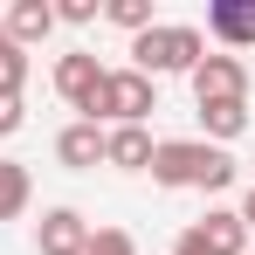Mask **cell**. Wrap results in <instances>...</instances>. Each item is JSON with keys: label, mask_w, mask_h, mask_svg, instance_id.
Returning <instances> with one entry per match:
<instances>
[{"label": "cell", "mask_w": 255, "mask_h": 255, "mask_svg": "<svg viewBox=\"0 0 255 255\" xmlns=\"http://www.w3.org/2000/svg\"><path fill=\"white\" fill-rule=\"evenodd\" d=\"M145 172H152V186H172V193H228L242 166L207 138H159Z\"/></svg>", "instance_id": "1"}, {"label": "cell", "mask_w": 255, "mask_h": 255, "mask_svg": "<svg viewBox=\"0 0 255 255\" xmlns=\"http://www.w3.org/2000/svg\"><path fill=\"white\" fill-rule=\"evenodd\" d=\"M207 55L200 42V28H186V21H159V28H145V35H131V69L138 76H186L193 62Z\"/></svg>", "instance_id": "2"}, {"label": "cell", "mask_w": 255, "mask_h": 255, "mask_svg": "<svg viewBox=\"0 0 255 255\" xmlns=\"http://www.w3.org/2000/svg\"><path fill=\"white\" fill-rule=\"evenodd\" d=\"M152 111H159L152 76H138V69H104V90H97V104L83 111V125H145Z\"/></svg>", "instance_id": "3"}, {"label": "cell", "mask_w": 255, "mask_h": 255, "mask_svg": "<svg viewBox=\"0 0 255 255\" xmlns=\"http://www.w3.org/2000/svg\"><path fill=\"white\" fill-rule=\"evenodd\" d=\"M172 255H249V228H242L235 207H207L179 242H172Z\"/></svg>", "instance_id": "4"}, {"label": "cell", "mask_w": 255, "mask_h": 255, "mask_svg": "<svg viewBox=\"0 0 255 255\" xmlns=\"http://www.w3.org/2000/svg\"><path fill=\"white\" fill-rule=\"evenodd\" d=\"M193 104H249V62L242 55H200L186 69Z\"/></svg>", "instance_id": "5"}, {"label": "cell", "mask_w": 255, "mask_h": 255, "mask_svg": "<svg viewBox=\"0 0 255 255\" xmlns=\"http://www.w3.org/2000/svg\"><path fill=\"white\" fill-rule=\"evenodd\" d=\"M97 90H104V62H97L90 48H76V55H62V62H55V97H62L69 111H90V104H97Z\"/></svg>", "instance_id": "6"}, {"label": "cell", "mask_w": 255, "mask_h": 255, "mask_svg": "<svg viewBox=\"0 0 255 255\" xmlns=\"http://www.w3.org/2000/svg\"><path fill=\"white\" fill-rule=\"evenodd\" d=\"M35 249H42V255H83L90 249V221L76 207H48L42 228H35Z\"/></svg>", "instance_id": "7"}, {"label": "cell", "mask_w": 255, "mask_h": 255, "mask_svg": "<svg viewBox=\"0 0 255 255\" xmlns=\"http://www.w3.org/2000/svg\"><path fill=\"white\" fill-rule=\"evenodd\" d=\"M152 145H159V138H152L145 125H111V131H104V166L145 172V166H152Z\"/></svg>", "instance_id": "8"}, {"label": "cell", "mask_w": 255, "mask_h": 255, "mask_svg": "<svg viewBox=\"0 0 255 255\" xmlns=\"http://www.w3.org/2000/svg\"><path fill=\"white\" fill-rule=\"evenodd\" d=\"M207 35L228 48H255V0H214L207 7Z\"/></svg>", "instance_id": "9"}, {"label": "cell", "mask_w": 255, "mask_h": 255, "mask_svg": "<svg viewBox=\"0 0 255 255\" xmlns=\"http://www.w3.org/2000/svg\"><path fill=\"white\" fill-rule=\"evenodd\" d=\"M0 21H7V42L14 48H35V42H48V28H55V7H48V0H14Z\"/></svg>", "instance_id": "10"}, {"label": "cell", "mask_w": 255, "mask_h": 255, "mask_svg": "<svg viewBox=\"0 0 255 255\" xmlns=\"http://www.w3.org/2000/svg\"><path fill=\"white\" fill-rule=\"evenodd\" d=\"M55 159H62L69 172H90V166H104V125H83V118H76V125H69L62 138H55Z\"/></svg>", "instance_id": "11"}, {"label": "cell", "mask_w": 255, "mask_h": 255, "mask_svg": "<svg viewBox=\"0 0 255 255\" xmlns=\"http://www.w3.org/2000/svg\"><path fill=\"white\" fill-rule=\"evenodd\" d=\"M28 200H35V172L21 159H0V221H21Z\"/></svg>", "instance_id": "12"}, {"label": "cell", "mask_w": 255, "mask_h": 255, "mask_svg": "<svg viewBox=\"0 0 255 255\" xmlns=\"http://www.w3.org/2000/svg\"><path fill=\"white\" fill-rule=\"evenodd\" d=\"M200 131H207V145H235L242 131H249V104H200Z\"/></svg>", "instance_id": "13"}, {"label": "cell", "mask_w": 255, "mask_h": 255, "mask_svg": "<svg viewBox=\"0 0 255 255\" xmlns=\"http://www.w3.org/2000/svg\"><path fill=\"white\" fill-rule=\"evenodd\" d=\"M104 21H118L125 35H145V28H159L152 0H104Z\"/></svg>", "instance_id": "14"}, {"label": "cell", "mask_w": 255, "mask_h": 255, "mask_svg": "<svg viewBox=\"0 0 255 255\" xmlns=\"http://www.w3.org/2000/svg\"><path fill=\"white\" fill-rule=\"evenodd\" d=\"M21 83H28V48L0 42V90H14V97H21Z\"/></svg>", "instance_id": "15"}, {"label": "cell", "mask_w": 255, "mask_h": 255, "mask_svg": "<svg viewBox=\"0 0 255 255\" xmlns=\"http://www.w3.org/2000/svg\"><path fill=\"white\" fill-rule=\"evenodd\" d=\"M83 255H138V242H131L125 228H90V249Z\"/></svg>", "instance_id": "16"}, {"label": "cell", "mask_w": 255, "mask_h": 255, "mask_svg": "<svg viewBox=\"0 0 255 255\" xmlns=\"http://www.w3.org/2000/svg\"><path fill=\"white\" fill-rule=\"evenodd\" d=\"M21 125H28V111H21V97H14V90H0V138H14Z\"/></svg>", "instance_id": "17"}, {"label": "cell", "mask_w": 255, "mask_h": 255, "mask_svg": "<svg viewBox=\"0 0 255 255\" xmlns=\"http://www.w3.org/2000/svg\"><path fill=\"white\" fill-rule=\"evenodd\" d=\"M97 14H104L97 0H62V7H55V21H69V28H90Z\"/></svg>", "instance_id": "18"}, {"label": "cell", "mask_w": 255, "mask_h": 255, "mask_svg": "<svg viewBox=\"0 0 255 255\" xmlns=\"http://www.w3.org/2000/svg\"><path fill=\"white\" fill-rule=\"evenodd\" d=\"M235 214H242V228H249V235H255V186H249V200H242V207H235Z\"/></svg>", "instance_id": "19"}, {"label": "cell", "mask_w": 255, "mask_h": 255, "mask_svg": "<svg viewBox=\"0 0 255 255\" xmlns=\"http://www.w3.org/2000/svg\"><path fill=\"white\" fill-rule=\"evenodd\" d=\"M0 42H7V21H0Z\"/></svg>", "instance_id": "20"}, {"label": "cell", "mask_w": 255, "mask_h": 255, "mask_svg": "<svg viewBox=\"0 0 255 255\" xmlns=\"http://www.w3.org/2000/svg\"><path fill=\"white\" fill-rule=\"evenodd\" d=\"M249 255H255V249H249Z\"/></svg>", "instance_id": "21"}]
</instances>
